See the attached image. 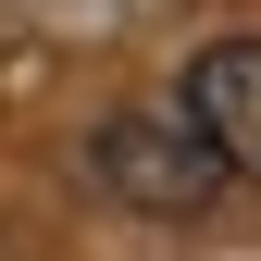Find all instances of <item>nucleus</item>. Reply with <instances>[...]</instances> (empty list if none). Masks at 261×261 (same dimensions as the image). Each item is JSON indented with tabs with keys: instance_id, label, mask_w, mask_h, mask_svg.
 <instances>
[{
	"instance_id": "f257e3e1",
	"label": "nucleus",
	"mask_w": 261,
	"mask_h": 261,
	"mask_svg": "<svg viewBox=\"0 0 261 261\" xmlns=\"http://www.w3.org/2000/svg\"><path fill=\"white\" fill-rule=\"evenodd\" d=\"M87 174H100L124 212H162V224H187V212H212V199H224V162L199 149V124H187L174 100H124V112H100Z\"/></svg>"
},
{
	"instance_id": "f03ea898",
	"label": "nucleus",
	"mask_w": 261,
	"mask_h": 261,
	"mask_svg": "<svg viewBox=\"0 0 261 261\" xmlns=\"http://www.w3.org/2000/svg\"><path fill=\"white\" fill-rule=\"evenodd\" d=\"M174 112L199 124V149L224 162V187H261V38H212L199 62H187V87H174Z\"/></svg>"
}]
</instances>
